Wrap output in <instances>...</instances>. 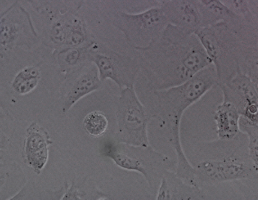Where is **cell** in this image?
<instances>
[{
  "label": "cell",
  "mask_w": 258,
  "mask_h": 200,
  "mask_svg": "<svg viewBox=\"0 0 258 200\" xmlns=\"http://www.w3.org/2000/svg\"><path fill=\"white\" fill-rule=\"evenodd\" d=\"M135 49L153 91L178 86L213 64L195 33L171 24L148 46Z\"/></svg>",
  "instance_id": "6da1fadb"
},
{
  "label": "cell",
  "mask_w": 258,
  "mask_h": 200,
  "mask_svg": "<svg viewBox=\"0 0 258 200\" xmlns=\"http://www.w3.org/2000/svg\"><path fill=\"white\" fill-rule=\"evenodd\" d=\"M219 81L213 64L198 72L178 86L153 91L156 107L155 119L165 130L166 138L176 155L177 176L193 186H200L193 164L188 161L182 146L180 127L183 115L212 88L218 87Z\"/></svg>",
  "instance_id": "7a4b0ae2"
},
{
  "label": "cell",
  "mask_w": 258,
  "mask_h": 200,
  "mask_svg": "<svg viewBox=\"0 0 258 200\" xmlns=\"http://www.w3.org/2000/svg\"><path fill=\"white\" fill-rule=\"evenodd\" d=\"M198 148V162L193 166L200 186L258 180L245 133L241 131L236 138L228 141L217 139L203 142Z\"/></svg>",
  "instance_id": "3957f363"
},
{
  "label": "cell",
  "mask_w": 258,
  "mask_h": 200,
  "mask_svg": "<svg viewBox=\"0 0 258 200\" xmlns=\"http://www.w3.org/2000/svg\"><path fill=\"white\" fill-rule=\"evenodd\" d=\"M103 154L118 167L142 175L156 196L163 174L176 167V162L157 152L151 144L137 146L117 142L110 143L107 145Z\"/></svg>",
  "instance_id": "277c9868"
},
{
  "label": "cell",
  "mask_w": 258,
  "mask_h": 200,
  "mask_svg": "<svg viewBox=\"0 0 258 200\" xmlns=\"http://www.w3.org/2000/svg\"><path fill=\"white\" fill-rule=\"evenodd\" d=\"M195 34L216 68L219 84L230 81L240 71L244 46L235 30L227 23L219 22L202 27Z\"/></svg>",
  "instance_id": "5b68a950"
},
{
  "label": "cell",
  "mask_w": 258,
  "mask_h": 200,
  "mask_svg": "<svg viewBox=\"0 0 258 200\" xmlns=\"http://www.w3.org/2000/svg\"><path fill=\"white\" fill-rule=\"evenodd\" d=\"M116 117L117 142L137 146L150 145L148 126L155 117L141 102L135 87L121 90L117 105Z\"/></svg>",
  "instance_id": "8992f818"
},
{
  "label": "cell",
  "mask_w": 258,
  "mask_h": 200,
  "mask_svg": "<svg viewBox=\"0 0 258 200\" xmlns=\"http://www.w3.org/2000/svg\"><path fill=\"white\" fill-rule=\"evenodd\" d=\"M41 41L31 15L18 1L1 14L0 18V57L7 59L14 49L31 50Z\"/></svg>",
  "instance_id": "52a82bcc"
},
{
  "label": "cell",
  "mask_w": 258,
  "mask_h": 200,
  "mask_svg": "<svg viewBox=\"0 0 258 200\" xmlns=\"http://www.w3.org/2000/svg\"><path fill=\"white\" fill-rule=\"evenodd\" d=\"M168 24L161 7L136 14L118 12L113 21V26L123 33L127 44L134 49L148 46Z\"/></svg>",
  "instance_id": "ba28073f"
},
{
  "label": "cell",
  "mask_w": 258,
  "mask_h": 200,
  "mask_svg": "<svg viewBox=\"0 0 258 200\" xmlns=\"http://www.w3.org/2000/svg\"><path fill=\"white\" fill-rule=\"evenodd\" d=\"M88 59L96 65L102 82L111 79L120 91L135 87L141 72L137 58L116 52L96 39L89 48Z\"/></svg>",
  "instance_id": "9c48e42d"
},
{
  "label": "cell",
  "mask_w": 258,
  "mask_h": 200,
  "mask_svg": "<svg viewBox=\"0 0 258 200\" xmlns=\"http://www.w3.org/2000/svg\"><path fill=\"white\" fill-rule=\"evenodd\" d=\"M223 100L232 103L240 117L258 124V91L246 75L238 72L230 81L219 84Z\"/></svg>",
  "instance_id": "30bf717a"
},
{
  "label": "cell",
  "mask_w": 258,
  "mask_h": 200,
  "mask_svg": "<svg viewBox=\"0 0 258 200\" xmlns=\"http://www.w3.org/2000/svg\"><path fill=\"white\" fill-rule=\"evenodd\" d=\"M64 77L60 89L63 113L67 112L79 99L100 89L102 86L98 69L91 62Z\"/></svg>",
  "instance_id": "8fae6325"
},
{
  "label": "cell",
  "mask_w": 258,
  "mask_h": 200,
  "mask_svg": "<svg viewBox=\"0 0 258 200\" xmlns=\"http://www.w3.org/2000/svg\"><path fill=\"white\" fill-rule=\"evenodd\" d=\"M52 143L48 133L37 123L33 122L27 129L23 158L27 166L32 168L38 174L46 166L48 159V147Z\"/></svg>",
  "instance_id": "7c38bea8"
},
{
  "label": "cell",
  "mask_w": 258,
  "mask_h": 200,
  "mask_svg": "<svg viewBox=\"0 0 258 200\" xmlns=\"http://www.w3.org/2000/svg\"><path fill=\"white\" fill-rule=\"evenodd\" d=\"M168 23L195 33L203 27L201 9L196 0H169L161 7Z\"/></svg>",
  "instance_id": "4fadbf2b"
},
{
  "label": "cell",
  "mask_w": 258,
  "mask_h": 200,
  "mask_svg": "<svg viewBox=\"0 0 258 200\" xmlns=\"http://www.w3.org/2000/svg\"><path fill=\"white\" fill-rule=\"evenodd\" d=\"M158 200L206 199L201 187L193 186L177 176L172 170L162 177L156 196Z\"/></svg>",
  "instance_id": "5bb4252c"
},
{
  "label": "cell",
  "mask_w": 258,
  "mask_h": 200,
  "mask_svg": "<svg viewBox=\"0 0 258 200\" xmlns=\"http://www.w3.org/2000/svg\"><path fill=\"white\" fill-rule=\"evenodd\" d=\"M199 5L203 17V27L219 22L230 25L237 31L246 23L228 8L221 0H196Z\"/></svg>",
  "instance_id": "9a60e30c"
},
{
  "label": "cell",
  "mask_w": 258,
  "mask_h": 200,
  "mask_svg": "<svg viewBox=\"0 0 258 200\" xmlns=\"http://www.w3.org/2000/svg\"><path fill=\"white\" fill-rule=\"evenodd\" d=\"M240 119V115L234 105L223 100L213 113L218 139L228 141L236 138L241 132Z\"/></svg>",
  "instance_id": "2e32d148"
},
{
  "label": "cell",
  "mask_w": 258,
  "mask_h": 200,
  "mask_svg": "<svg viewBox=\"0 0 258 200\" xmlns=\"http://www.w3.org/2000/svg\"><path fill=\"white\" fill-rule=\"evenodd\" d=\"M93 42L85 46L63 47L53 50L52 57L54 63L64 76L89 62L88 51Z\"/></svg>",
  "instance_id": "e0dca14e"
},
{
  "label": "cell",
  "mask_w": 258,
  "mask_h": 200,
  "mask_svg": "<svg viewBox=\"0 0 258 200\" xmlns=\"http://www.w3.org/2000/svg\"><path fill=\"white\" fill-rule=\"evenodd\" d=\"M69 24L68 13L48 18L44 27L42 42L53 50L66 46Z\"/></svg>",
  "instance_id": "ac0fdd59"
},
{
  "label": "cell",
  "mask_w": 258,
  "mask_h": 200,
  "mask_svg": "<svg viewBox=\"0 0 258 200\" xmlns=\"http://www.w3.org/2000/svg\"><path fill=\"white\" fill-rule=\"evenodd\" d=\"M33 9L46 18L58 14L78 12L86 0H27Z\"/></svg>",
  "instance_id": "d6986e66"
},
{
  "label": "cell",
  "mask_w": 258,
  "mask_h": 200,
  "mask_svg": "<svg viewBox=\"0 0 258 200\" xmlns=\"http://www.w3.org/2000/svg\"><path fill=\"white\" fill-rule=\"evenodd\" d=\"M95 39L89 31L83 16L77 12H69L68 31L64 47L85 46Z\"/></svg>",
  "instance_id": "ffe728a7"
},
{
  "label": "cell",
  "mask_w": 258,
  "mask_h": 200,
  "mask_svg": "<svg viewBox=\"0 0 258 200\" xmlns=\"http://www.w3.org/2000/svg\"><path fill=\"white\" fill-rule=\"evenodd\" d=\"M41 79V71L37 66L23 68L14 77L12 87L19 94H27L36 88Z\"/></svg>",
  "instance_id": "44dd1931"
},
{
  "label": "cell",
  "mask_w": 258,
  "mask_h": 200,
  "mask_svg": "<svg viewBox=\"0 0 258 200\" xmlns=\"http://www.w3.org/2000/svg\"><path fill=\"white\" fill-rule=\"evenodd\" d=\"M239 68L240 71L254 83L258 91V53L244 43L239 60Z\"/></svg>",
  "instance_id": "7402d4cb"
},
{
  "label": "cell",
  "mask_w": 258,
  "mask_h": 200,
  "mask_svg": "<svg viewBox=\"0 0 258 200\" xmlns=\"http://www.w3.org/2000/svg\"><path fill=\"white\" fill-rule=\"evenodd\" d=\"M240 128L247 135L249 157L258 173V124L251 123L240 117Z\"/></svg>",
  "instance_id": "603a6c76"
},
{
  "label": "cell",
  "mask_w": 258,
  "mask_h": 200,
  "mask_svg": "<svg viewBox=\"0 0 258 200\" xmlns=\"http://www.w3.org/2000/svg\"><path fill=\"white\" fill-rule=\"evenodd\" d=\"M108 127V119L105 114L100 112L89 113L84 119V130L92 136H102L106 132Z\"/></svg>",
  "instance_id": "cb8c5ba5"
},
{
  "label": "cell",
  "mask_w": 258,
  "mask_h": 200,
  "mask_svg": "<svg viewBox=\"0 0 258 200\" xmlns=\"http://www.w3.org/2000/svg\"><path fill=\"white\" fill-rule=\"evenodd\" d=\"M232 12L251 24L255 19L250 6L249 0H221Z\"/></svg>",
  "instance_id": "d4e9b609"
},
{
  "label": "cell",
  "mask_w": 258,
  "mask_h": 200,
  "mask_svg": "<svg viewBox=\"0 0 258 200\" xmlns=\"http://www.w3.org/2000/svg\"><path fill=\"white\" fill-rule=\"evenodd\" d=\"M241 41L258 53V29L251 24L245 23L236 31Z\"/></svg>",
  "instance_id": "484cf974"
},
{
  "label": "cell",
  "mask_w": 258,
  "mask_h": 200,
  "mask_svg": "<svg viewBox=\"0 0 258 200\" xmlns=\"http://www.w3.org/2000/svg\"><path fill=\"white\" fill-rule=\"evenodd\" d=\"M79 193L77 192L75 188H73V186L71 187L69 191L67 193L66 196L63 198V199H79L80 197L79 196Z\"/></svg>",
  "instance_id": "4316f807"
},
{
  "label": "cell",
  "mask_w": 258,
  "mask_h": 200,
  "mask_svg": "<svg viewBox=\"0 0 258 200\" xmlns=\"http://www.w3.org/2000/svg\"><path fill=\"white\" fill-rule=\"evenodd\" d=\"M251 11L255 18H258V0H249Z\"/></svg>",
  "instance_id": "83f0119b"
},
{
  "label": "cell",
  "mask_w": 258,
  "mask_h": 200,
  "mask_svg": "<svg viewBox=\"0 0 258 200\" xmlns=\"http://www.w3.org/2000/svg\"><path fill=\"white\" fill-rule=\"evenodd\" d=\"M251 25L252 26H254L255 28H256L258 29V18H255L254 20V21H253L251 23Z\"/></svg>",
  "instance_id": "f1b7e54d"
},
{
  "label": "cell",
  "mask_w": 258,
  "mask_h": 200,
  "mask_svg": "<svg viewBox=\"0 0 258 200\" xmlns=\"http://www.w3.org/2000/svg\"><path fill=\"white\" fill-rule=\"evenodd\" d=\"M157 1L160 2L162 4H163L169 1V0H157Z\"/></svg>",
  "instance_id": "f546056e"
}]
</instances>
